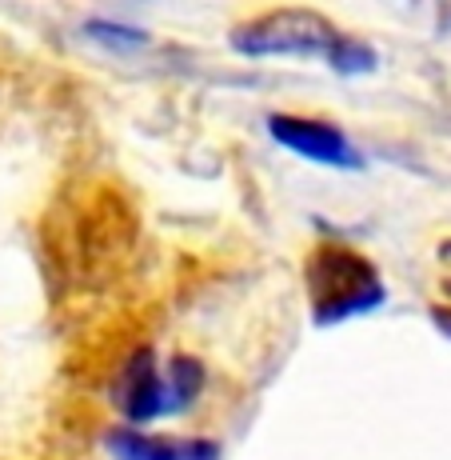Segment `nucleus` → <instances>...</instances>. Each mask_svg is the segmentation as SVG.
<instances>
[{
    "label": "nucleus",
    "mask_w": 451,
    "mask_h": 460,
    "mask_svg": "<svg viewBox=\"0 0 451 460\" xmlns=\"http://www.w3.org/2000/svg\"><path fill=\"white\" fill-rule=\"evenodd\" d=\"M343 32L312 8H272L236 24L232 49L244 57H332Z\"/></svg>",
    "instance_id": "2"
},
{
    "label": "nucleus",
    "mask_w": 451,
    "mask_h": 460,
    "mask_svg": "<svg viewBox=\"0 0 451 460\" xmlns=\"http://www.w3.org/2000/svg\"><path fill=\"white\" fill-rule=\"evenodd\" d=\"M268 132L276 145H284L288 153L304 156V161L328 164V168H360L364 156L360 148L343 137V128L328 125V120H312V117H288V112H272Z\"/></svg>",
    "instance_id": "3"
},
{
    "label": "nucleus",
    "mask_w": 451,
    "mask_h": 460,
    "mask_svg": "<svg viewBox=\"0 0 451 460\" xmlns=\"http://www.w3.org/2000/svg\"><path fill=\"white\" fill-rule=\"evenodd\" d=\"M112 404L120 409V417L132 424H148L156 417H168V388H164V373L156 365L152 349H136L124 368L112 380Z\"/></svg>",
    "instance_id": "4"
},
{
    "label": "nucleus",
    "mask_w": 451,
    "mask_h": 460,
    "mask_svg": "<svg viewBox=\"0 0 451 460\" xmlns=\"http://www.w3.org/2000/svg\"><path fill=\"white\" fill-rule=\"evenodd\" d=\"M200 380H204V368L192 357H172L164 373V388H168V412H184L192 401L200 396Z\"/></svg>",
    "instance_id": "6"
},
{
    "label": "nucleus",
    "mask_w": 451,
    "mask_h": 460,
    "mask_svg": "<svg viewBox=\"0 0 451 460\" xmlns=\"http://www.w3.org/2000/svg\"><path fill=\"white\" fill-rule=\"evenodd\" d=\"M304 280L316 324H343L387 300V288L379 272L371 269V261H364L356 249H343V244H320L308 256Z\"/></svg>",
    "instance_id": "1"
},
{
    "label": "nucleus",
    "mask_w": 451,
    "mask_h": 460,
    "mask_svg": "<svg viewBox=\"0 0 451 460\" xmlns=\"http://www.w3.org/2000/svg\"><path fill=\"white\" fill-rule=\"evenodd\" d=\"M112 460H220L216 440H176V437H144V432L128 429H108L104 432Z\"/></svg>",
    "instance_id": "5"
},
{
    "label": "nucleus",
    "mask_w": 451,
    "mask_h": 460,
    "mask_svg": "<svg viewBox=\"0 0 451 460\" xmlns=\"http://www.w3.org/2000/svg\"><path fill=\"white\" fill-rule=\"evenodd\" d=\"M431 321L439 324V332L451 336V308H431Z\"/></svg>",
    "instance_id": "8"
},
{
    "label": "nucleus",
    "mask_w": 451,
    "mask_h": 460,
    "mask_svg": "<svg viewBox=\"0 0 451 460\" xmlns=\"http://www.w3.org/2000/svg\"><path fill=\"white\" fill-rule=\"evenodd\" d=\"M328 65L335 68V73H371L376 68V52H371V44L356 40V37H340V44L332 49Z\"/></svg>",
    "instance_id": "7"
}]
</instances>
